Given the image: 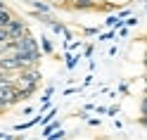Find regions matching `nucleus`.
<instances>
[{
    "label": "nucleus",
    "mask_w": 147,
    "mask_h": 140,
    "mask_svg": "<svg viewBox=\"0 0 147 140\" xmlns=\"http://www.w3.org/2000/svg\"><path fill=\"white\" fill-rule=\"evenodd\" d=\"M7 38H10V36H7V31L3 29V26H0V45H3V43H5Z\"/></svg>",
    "instance_id": "9"
},
{
    "label": "nucleus",
    "mask_w": 147,
    "mask_h": 140,
    "mask_svg": "<svg viewBox=\"0 0 147 140\" xmlns=\"http://www.w3.org/2000/svg\"><path fill=\"white\" fill-rule=\"evenodd\" d=\"M71 5L78 7V10H88V7H93L95 3H93V0H71Z\"/></svg>",
    "instance_id": "7"
},
{
    "label": "nucleus",
    "mask_w": 147,
    "mask_h": 140,
    "mask_svg": "<svg viewBox=\"0 0 147 140\" xmlns=\"http://www.w3.org/2000/svg\"><path fill=\"white\" fill-rule=\"evenodd\" d=\"M31 5H33V10H36V12H43V14H50V10H52V7H50V5H45L43 0H33Z\"/></svg>",
    "instance_id": "5"
},
{
    "label": "nucleus",
    "mask_w": 147,
    "mask_h": 140,
    "mask_svg": "<svg viewBox=\"0 0 147 140\" xmlns=\"http://www.w3.org/2000/svg\"><path fill=\"white\" fill-rule=\"evenodd\" d=\"M112 38H114V31H109V33H102V36H100V41H102V43H105V41H112Z\"/></svg>",
    "instance_id": "10"
},
{
    "label": "nucleus",
    "mask_w": 147,
    "mask_h": 140,
    "mask_svg": "<svg viewBox=\"0 0 147 140\" xmlns=\"http://www.w3.org/2000/svg\"><path fill=\"white\" fill-rule=\"evenodd\" d=\"M81 57H83V55H67V69H74Z\"/></svg>",
    "instance_id": "8"
},
{
    "label": "nucleus",
    "mask_w": 147,
    "mask_h": 140,
    "mask_svg": "<svg viewBox=\"0 0 147 140\" xmlns=\"http://www.w3.org/2000/svg\"><path fill=\"white\" fill-rule=\"evenodd\" d=\"M0 7H5V3H3V0H0Z\"/></svg>",
    "instance_id": "16"
},
{
    "label": "nucleus",
    "mask_w": 147,
    "mask_h": 140,
    "mask_svg": "<svg viewBox=\"0 0 147 140\" xmlns=\"http://www.w3.org/2000/svg\"><path fill=\"white\" fill-rule=\"evenodd\" d=\"M93 50H95V45H88V48L83 50V57H90V55H93Z\"/></svg>",
    "instance_id": "12"
},
{
    "label": "nucleus",
    "mask_w": 147,
    "mask_h": 140,
    "mask_svg": "<svg viewBox=\"0 0 147 140\" xmlns=\"http://www.w3.org/2000/svg\"><path fill=\"white\" fill-rule=\"evenodd\" d=\"M5 31H7V36H10V38H22L24 33H29V29H26V24L22 22V19H10V24L5 26Z\"/></svg>",
    "instance_id": "2"
},
{
    "label": "nucleus",
    "mask_w": 147,
    "mask_h": 140,
    "mask_svg": "<svg viewBox=\"0 0 147 140\" xmlns=\"http://www.w3.org/2000/svg\"><path fill=\"white\" fill-rule=\"evenodd\" d=\"M0 100L5 102L7 107H12L17 105V88H14V83H0Z\"/></svg>",
    "instance_id": "1"
},
{
    "label": "nucleus",
    "mask_w": 147,
    "mask_h": 140,
    "mask_svg": "<svg viewBox=\"0 0 147 140\" xmlns=\"http://www.w3.org/2000/svg\"><path fill=\"white\" fill-rule=\"evenodd\" d=\"M90 83H93V74H88V76H86V81H83V86L88 88V86H90Z\"/></svg>",
    "instance_id": "13"
},
{
    "label": "nucleus",
    "mask_w": 147,
    "mask_h": 140,
    "mask_svg": "<svg viewBox=\"0 0 147 140\" xmlns=\"http://www.w3.org/2000/svg\"><path fill=\"white\" fill-rule=\"evenodd\" d=\"M10 19H12V12L7 10V7H0V26L5 29V26L10 24Z\"/></svg>",
    "instance_id": "4"
},
{
    "label": "nucleus",
    "mask_w": 147,
    "mask_h": 140,
    "mask_svg": "<svg viewBox=\"0 0 147 140\" xmlns=\"http://www.w3.org/2000/svg\"><path fill=\"white\" fill-rule=\"evenodd\" d=\"M5 109H7V105H5L3 100H0V112H5Z\"/></svg>",
    "instance_id": "15"
},
{
    "label": "nucleus",
    "mask_w": 147,
    "mask_h": 140,
    "mask_svg": "<svg viewBox=\"0 0 147 140\" xmlns=\"http://www.w3.org/2000/svg\"><path fill=\"white\" fill-rule=\"evenodd\" d=\"M52 93H55V88H52V86H48V90H45V95H43V100H50V97H52Z\"/></svg>",
    "instance_id": "11"
},
{
    "label": "nucleus",
    "mask_w": 147,
    "mask_h": 140,
    "mask_svg": "<svg viewBox=\"0 0 147 140\" xmlns=\"http://www.w3.org/2000/svg\"><path fill=\"white\" fill-rule=\"evenodd\" d=\"M38 48H40V52H52V41L48 38V36H43V38H40V43H38Z\"/></svg>",
    "instance_id": "6"
},
{
    "label": "nucleus",
    "mask_w": 147,
    "mask_h": 140,
    "mask_svg": "<svg viewBox=\"0 0 147 140\" xmlns=\"http://www.w3.org/2000/svg\"><path fill=\"white\" fill-rule=\"evenodd\" d=\"M0 69L7 71V74H12V71H19L22 64L14 60V55H3V57H0Z\"/></svg>",
    "instance_id": "3"
},
{
    "label": "nucleus",
    "mask_w": 147,
    "mask_h": 140,
    "mask_svg": "<svg viewBox=\"0 0 147 140\" xmlns=\"http://www.w3.org/2000/svg\"><path fill=\"white\" fill-rule=\"evenodd\" d=\"M116 112H119V107H109V109L105 112V114H109V116H114V114H116Z\"/></svg>",
    "instance_id": "14"
}]
</instances>
